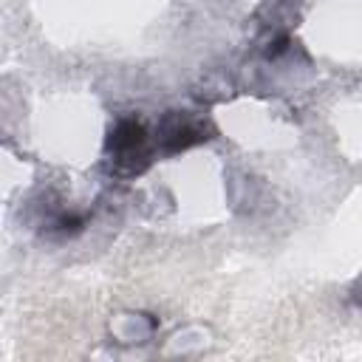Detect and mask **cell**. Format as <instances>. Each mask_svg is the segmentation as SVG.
Instances as JSON below:
<instances>
[{
    "instance_id": "cell-1",
    "label": "cell",
    "mask_w": 362,
    "mask_h": 362,
    "mask_svg": "<svg viewBox=\"0 0 362 362\" xmlns=\"http://www.w3.org/2000/svg\"><path fill=\"white\" fill-rule=\"evenodd\" d=\"M156 147L153 136L139 119H119L105 139V161L107 170L119 178H133L141 175L153 164Z\"/></svg>"
},
{
    "instance_id": "cell-2",
    "label": "cell",
    "mask_w": 362,
    "mask_h": 362,
    "mask_svg": "<svg viewBox=\"0 0 362 362\" xmlns=\"http://www.w3.org/2000/svg\"><path fill=\"white\" fill-rule=\"evenodd\" d=\"M206 139H212V124L206 119H198L187 110H167L158 119L153 147H156V153L175 156V153L187 150L192 144H201Z\"/></svg>"
}]
</instances>
